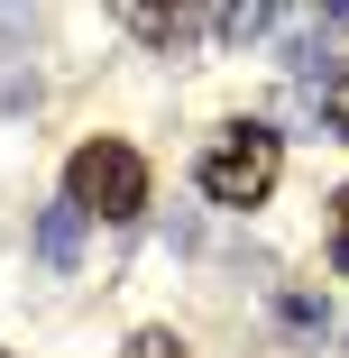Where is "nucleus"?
I'll return each mask as SVG.
<instances>
[{"mask_svg":"<svg viewBox=\"0 0 349 358\" xmlns=\"http://www.w3.org/2000/svg\"><path fill=\"white\" fill-rule=\"evenodd\" d=\"M64 193H74L83 221H138L148 211V157L129 138H83L74 166H64Z\"/></svg>","mask_w":349,"mask_h":358,"instance_id":"nucleus-1","label":"nucleus"},{"mask_svg":"<svg viewBox=\"0 0 349 358\" xmlns=\"http://www.w3.org/2000/svg\"><path fill=\"white\" fill-rule=\"evenodd\" d=\"M331 257H340V266H349V193H340V202H331Z\"/></svg>","mask_w":349,"mask_h":358,"instance_id":"nucleus-8","label":"nucleus"},{"mask_svg":"<svg viewBox=\"0 0 349 358\" xmlns=\"http://www.w3.org/2000/svg\"><path fill=\"white\" fill-rule=\"evenodd\" d=\"M120 358H184V340H175V331H129Z\"/></svg>","mask_w":349,"mask_h":358,"instance_id":"nucleus-6","label":"nucleus"},{"mask_svg":"<svg viewBox=\"0 0 349 358\" xmlns=\"http://www.w3.org/2000/svg\"><path fill=\"white\" fill-rule=\"evenodd\" d=\"M276 175H285V138H276V129H257V120L221 129L212 148H202V193H212V202H230V211H257V202L276 193Z\"/></svg>","mask_w":349,"mask_h":358,"instance_id":"nucleus-2","label":"nucleus"},{"mask_svg":"<svg viewBox=\"0 0 349 358\" xmlns=\"http://www.w3.org/2000/svg\"><path fill=\"white\" fill-rule=\"evenodd\" d=\"M74 248H83V211L55 202L46 221H37V257H46V266H74Z\"/></svg>","mask_w":349,"mask_h":358,"instance_id":"nucleus-3","label":"nucleus"},{"mask_svg":"<svg viewBox=\"0 0 349 358\" xmlns=\"http://www.w3.org/2000/svg\"><path fill=\"white\" fill-rule=\"evenodd\" d=\"M266 28H276L266 10H221V19H212V37H230V46H248V37H266Z\"/></svg>","mask_w":349,"mask_h":358,"instance_id":"nucleus-5","label":"nucleus"},{"mask_svg":"<svg viewBox=\"0 0 349 358\" xmlns=\"http://www.w3.org/2000/svg\"><path fill=\"white\" fill-rule=\"evenodd\" d=\"M0 358H10V349H0Z\"/></svg>","mask_w":349,"mask_h":358,"instance_id":"nucleus-9","label":"nucleus"},{"mask_svg":"<svg viewBox=\"0 0 349 358\" xmlns=\"http://www.w3.org/2000/svg\"><path fill=\"white\" fill-rule=\"evenodd\" d=\"M313 101H322V120H331V129H340V138H349V74H340V83H322V92H313Z\"/></svg>","mask_w":349,"mask_h":358,"instance_id":"nucleus-7","label":"nucleus"},{"mask_svg":"<svg viewBox=\"0 0 349 358\" xmlns=\"http://www.w3.org/2000/svg\"><path fill=\"white\" fill-rule=\"evenodd\" d=\"M129 28L148 37V46H175V37H184L193 19H184V10H175V19H166V10H129Z\"/></svg>","mask_w":349,"mask_h":358,"instance_id":"nucleus-4","label":"nucleus"}]
</instances>
